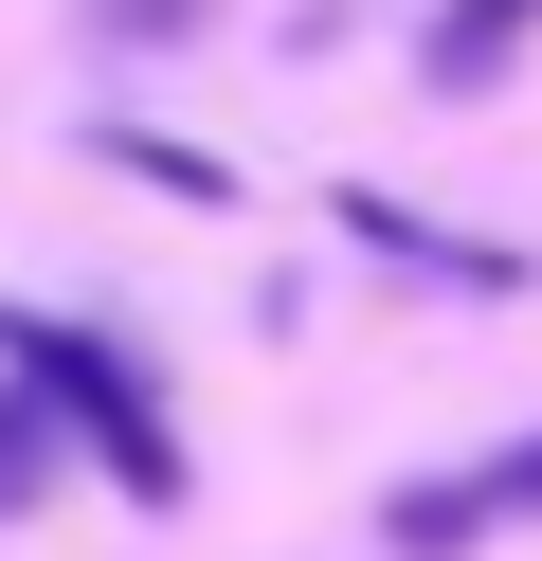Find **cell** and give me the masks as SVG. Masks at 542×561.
<instances>
[{"label": "cell", "mask_w": 542, "mask_h": 561, "mask_svg": "<svg viewBox=\"0 0 542 561\" xmlns=\"http://www.w3.org/2000/svg\"><path fill=\"white\" fill-rule=\"evenodd\" d=\"M0 363H19V399L55 416L127 507H181V435H163V399H145V363L108 327H19V308H0Z\"/></svg>", "instance_id": "6da1fadb"}, {"label": "cell", "mask_w": 542, "mask_h": 561, "mask_svg": "<svg viewBox=\"0 0 542 561\" xmlns=\"http://www.w3.org/2000/svg\"><path fill=\"white\" fill-rule=\"evenodd\" d=\"M506 525H542V435L470 453V471H416V489L380 507V543H397V561H470V543H506Z\"/></svg>", "instance_id": "7a4b0ae2"}, {"label": "cell", "mask_w": 542, "mask_h": 561, "mask_svg": "<svg viewBox=\"0 0 542 561\" xmlns=\"http://www.w3.org/2000/svg\"><path fill=\"white\" fill-rule=\"evenodd\" d=\"M524 19H542V0H434V37H416V73H434V91H488L506 55H524Z\"/></svg>", "instance_id": "3957f363"}, {"label": "cell", "mask_w": 542, "mask_h": 561, "mask_svg": "<svg viewBox=\"0 0 542 561\" xmlns=\"http://www.w3.org/2000/svg\"><path fill=\"white\" fill-rule=\"evenodd\" d=\"M55 471H72V435H55V416L19 399V380H0V507H36V489H55Z\"/></svg>", "instance_id": "277c9868"}, {"label": "cell", "mask_w": 542, "mask_h": 561, "mask_svg": "<svg viewBox=\"0 0 542 561\" xmlns=\"http://www.w3.org/2000/svg\"><path fill=\"white\" fill-rule=\"evenodd\" d=\"M181 19H217V0H108V37H181Z\"/></svg>", "instance_id": "5b68a950"}]
</instances>
